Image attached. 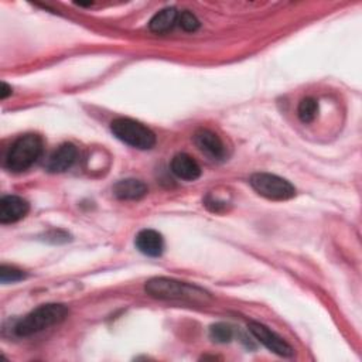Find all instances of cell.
Returning <instances> with one entry per match:
<instances>
[{"instance_id":"7a4b0ae2","label":"cell","mask_w":362,"mask_h":362,"mask_svg":"<svg viewBox=\"0 0 362 362\" xmlns=\"http://www.w3.org/2000/svg\"><path fill=\"white\" fill-rule=\"evenodd\" d=\"M68 315V308L62 304H42L24 315L14 325V332L17 337H28L37 334L48 327L59 324Z\"/></svg>"},{"instance_id":"52a82bcc","label":"cell","mask_w":362,"mask_h":362,"mask_svg":"<svg viewBox=\"0 0 362 362\" xmlns=\"http://www.w3.org/2000/svg\"><path fill=\"white\" fill-rule=\"evenodd\" d=\"M28 202L18 195H6L0 199V222L11 223L23 219L28 214Z\"/></svg>"},{"instance_id":"5b68a950","label":"cell","mask_w":362,"mask_h":362,"mask_svg":"<svg viewBox=\"0 0 362 362\" xmlns=\"http://www.w3.org/2000/svg\"><path fill=\"white\" fill-rule=\"evenodd\" d=\"M250 185L259 195L273 201L290 199L296 194V188L287 180L269 173L253 174L250 177Z\"/></svg>"},{"instance_id":"4fadbf2b","label":"cell","mask_w":362,"mask_h":362,"mask_svg":"<svg viewBox=\"0 0 362 362\" xmlns=\"http://www.w3.org/2000/svg\"><path fill=\"white\" fill-rule=\"evenodd\" d=\"M177 20H178L177 10L174 7H165L153 16V18L148 23V27L153 33L163 34L171 30L177 23Z\"/></svg>"},{"instance_id":"30bf717a","label":"cell","mask_w":362,"mask_h":362,"mask_svg":"<svg viewBox=\"0 0 362 362\" xmlns=\"http://www.w3.org/2000/svg\"><path fill=\"white\" fill-rule=\"evenodd\" d=\"M134 245L146 256L158 257L164 250L163 236L154 229H143L136 235Z\"/></svg>"},{"instance_id":"2e32d148","label":"cell","mask_w":362,"mask_h":362,"mask_svg":"<svg viewBox=\"0 0 362 362\" xmlns=\"http://www.w3.org/2000/svg\"><path fill=\"white\" fill-rule=\"evenodd\" d=\"M25 279V273L17 267L1 264L0 267V280L1 283H16Z\"/></svg>"},{"instance_id":"8992f818","label":"cell","mask_w":362,"mask_h":362,"mask_svg":"<svg viewBox=\"0 0 362 362\" xmlns=\"http://www.w3.org/2000/svg\"><path fill=\"white\" fill-rule=\"evenodd\" d=\"M249 331L252 332V335L262 342L269 351L280 355V356H291L294 354L293 348L281 338L279 337L276 332H273L269 327L256 322V321H250L247 324Z\"/></svg>"},{"instance_id":"ac0fdd59","label":"cell","mask_w":362,"mask_h":362,"mask_svg":"<svg viewBox=\"0 0 362 362\" xmlns=\"http://www.w3.org/2000/svg\"><path fill=\"white\" fill-rule=\"evenodd\" d=\"M8 95H11V88L6 82H3L1 83V90H0V98L6 99Z\"/></svg>"},{"instance_id":"7c38bea8","label":"cell","mask_w":362,"mask_h":362,"mask_svg":"<svg viewBox=\"0 0 362 362\" xmlns=\"http://www.w3.org/2000/svg\"><path fill=\"white\" fill-rule=\"evenodd\" d=\"M147 194V185L136 178L120 180L113 185V195L119 199L134 201L140 199Z\"/></svg>"},{"instance_id":"277c9868","label":"cell","mask_w":362,"mask_h":362,"mask_svg":"<svg viewBox=\"0 0 362 362\" xmlns=\"http://www.w3.org/2000/svg\"><path fill=\"white\" fill-rule=\"evenodd\" d=\"M110 130L116 139L140 150H148L156 144V134L143 123L129 117L115 119Z\"/></svg>"},{"instance_id":"ba28073f","label":"cell","mask_w":362,"mask_h":362,"mask_svg":"<svg viewBox=\"0 0 362 362\" xmlns=\"http://www.w3.org/2000/svg\"><path fill=\"white\" fill-rule=\"evenodd\" d=\"M194 141H195L197 147L202 153H205L208 157H211L214 160L223 158L225 147L216 133H214L208 129H199L194 136Z\"/></svg>"},{"instance_id":"e0dca14e","label":"cell","mask_w":362,"mask_h":362,"mask_svg":"<svg viewBox=\"0 0 362 362\" xmlns=\"http://www.w3.org/2000/svg\"><path fill=\"white\" fill-rule=\"evenodd\" d=\"M177 23L180 24V27L184 31H188V33H192V31L198 30V27H199V20L197 18L195 14H192L188 10H184L181 14H178Z\"/></svg>"},{"instance_id":"8fae6325","label":"cell","mask_w":362,"mask_h":362,"mask_svg":"<svg viewBox=\"0 0 362 362\" xmlns=\"http://www.w3.org/2000/svg\"><path fill=\"white\" fill-rule=\"evenodd\" d=\"M171 171L181 180L195 181L201 175V168L198 163L188 154H175L171 160Z\"/></svg>"},{"instance_id":"9a60e30c","label":"cell","mask_w":362,"mask_h":362,"mask_svg":"<svg viewBox=\"0 0 362 362\" xmlns=\"http://www.w3.org/2000/svg\"><path fill=\"white\" fill-rule=\"evenodd\" d=\"M209 335L211 338L215 341V342H221V344H225V342H229L233 337V329L230 328V325L228 324H223V322H218V324H214L211 328H209Z\"/></svg>"},{"instance_id":"6da1fadb","label":"cell","mask_w":362,"mask_h":362,"mask_svg":"<svg viewBox=\"0 0 362 362\" xmlns=\"http://www.w3.org/2000/svg\"><path fill=\"white\" fill-rule=\"evenodd\" d=\"M144 290L148 296L158 300H167V301L208 304L212 300L209 293L205 291L204 288L185 281L168 279V277L150 279L146 283Z\"/></svg>"},{"instance_id":"3957f363","label":"cell","mask_w":362,"mask_h":362,"mask_svg":"<svg viewBox=\"0 0 362 362\" xmlns=\"http://www.w3.org/2000/svg\"><path fill=\"white\" fill-rule=\"evenodd\" d=\"M42 139L38 134L28 133L20 136L6 154V167L13 173L30 168L42 154Z\"/></svg>"},{"instance_id":"5bb4252c","label":"cell","mask_w":362,"mask_h":362,"mask_svg":"<svg viewBox=\"0 0 362 362\" xmlns=\"http://www.w3.org/2000/svg\"><path fill=\"white\" fill-rule=\"evenodd\" d=\"M318 112V103L314 98H304L298 103L297 115L303 123H310L315 119Z\"/></svg>"},{"instance_id":"9c48e42d","label":"cell","mask_w":362,"mask_h":362,"mask_svg":"<svg viewBox=\"0 0 362 362\" xmlns=\"http://www.w3.org/2000/svg\"><path fill=\"white\" fill-rule=\"evenodd\" d=\"M76 157V147L72 143H64L49 156L47 161V170L51 173H64L74 165Z\"/></svg>"}]
</instances>
